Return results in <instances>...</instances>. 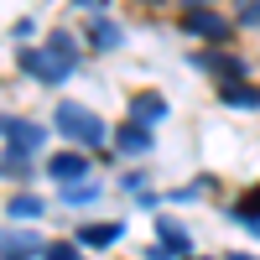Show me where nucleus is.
<instances>
[{
	"instance_id": "nucleus-10",
	"label": "nucleus",
	"mask_w": 260,
	"mask_h": 260,
	"mask_svg": "<svg viewBox=\"0 0 260 260\" xmlns=\"http://www.w3.org/2000/svg\"><path fill=\"white\" fill-rule=\"evenodd\" d=\"M120 234H125L120 224H83V229H78V245H89V250H110Z\"/></svg>"
},
{
	"instance_id": "nucleus-3",
	"label": "nucleus",
	"mask_w": 260,
	"mask_h": 260,
	"mask_svg": "<svg viewBox=\"0 0 260 260\" xmlns=\"http://www.w3.org/2000/svg\"><path fill=\"white\" fill-rule=\"evenodd\" d=\"M6 177H26V161H31V151H42V125L31 120H21V115H6Z\"/></svg>"
},
{
	"instance_id": "nucleus-6",
	"label": "nucleus",
	"mask_w": 260,
	"mask_h": 260,
	"mask_svg": "<svg viewBox=\"0 0 260 260\" xmlns=\"http://www.w3.org/2000/svg\"><path fill=\"white\" fill-rule=\"evenodd\" d=\"M115 151H120V156H146V151H151V130L136 125V120H125L115 130Z\"/></svg>"
},
{
	"instance_id": "nucleus-16",
	"label": "nucleus",
	"mask_w": 260,
	"mask_h": 260,
	"mask_svg": "<svg viewBox=\"0 0 260 260\" xmlns=\"http://www.w3.org/2000/svg\"><path fill=\"white\" fill-rule=\"evenodd\" d=\"M42 260H83V255H78V245H47Z\"/></svg>"
},
{
	"instance_id": "nucleus-2",
	"label": "nucleus",
	"mask_w": 260,
	"mask_h": 260,
	"mask_svg": "<svg viewBox=\"0 0 260 260\" xmlns=\"http://www.w3.org/2000/svg\"><path fill=\"white\" fill-rule=\"evenodd\" d=\"M52 125H57L68 141H78V146H104V141H110L104 120L89 110V104H78V99H62L57 110H52Z\"/></svg>"
},
{
	"instance_id": "nucleus-5",
	"label": "nucleus",
	"mask_w": 260,
	"mask_h": 260,
	"mask_svg": "<svg viewBox=\"0 0 260 260\" xmlns=\"http://www.w3.org/2000/svg\"><path fill=\"white\" fill-rule=\"evenodd\" d=\"M182 31H187V37H203V42H229V21H224L219 11L203 6V11H187V16H182Z\"/></svg>"
},
{
	"instance_id": "nucleus-15",
	"label": "nucleus",
	"mask_w": 260,
	"mask_h": 260,
	"mask_svg": "<svg viewBox=\"0 0 260 260\" xmlns=\"http://www.w3.org/2000/svg\"><path fill=\"white\" fill-rule=\"evenodd\" d=\"M62 203H73V208H83V203H94V187H62Z\"/></svg>"
},
{
	"instance_id": "nucleus-9",
	"label": "nucleus",
	"mask_w": 260,
	"mask_h": 260,
	"mask_svg": "<svg viewBox=\"0 0 260 260\" xmlns=\"http://www.w3.org/2000/svg\"><path fill=\"white\" fill-rule=\"evenodd\" d=\"M161 115H167V99L161 94H136V99H130V120H136V125L151 130V120H161Z\"/></svg>"
},
{
	"instance_id": "nucleus-14",
	"label": "nucleus",
	"mask_w": 260,
	"mask_h": 260,
	"mask_svg": "<svg viewBox=\"0 0 260 260\" xmlns=\"http://www.w3.org/2000/svg\"><path fill=\"white\" fill-rule=\"evenodd\" d=\"M234 21L240 26H260V0H234Z\"/></svg>"
},
{
	"instance_id": "nucleus-12",
	"label": "nucleus",
	"mask_w": 260,
	"mask_h": 260,
	"mask_svg": "<svg viewBox=\"0 0 260 260\" xmlns=\"http://www.w3.org/2000/svg\"><path fill=\"white\" fill-rule=\"evenodd\" d=\"M31 250H47L31 229H6V255H31Z\"/></svg>"
},
{
	"instance_id": "nucleus-11",
	"label": "nucleus",
	"mask_w": 260,
	"mask_h": 260,
	"mask_svg": "<svg viewBox=\"0 0 260 260\" xmlns=\"http://www.w3.org/2000/svg\"><path fill=\"white\" fill-rule=\"evenodd\" d=\"M6 213H11V224H21V219H37V213H42V198H37V192H16V198L6 203Z\"/></svg>"
},
{
	"instance_id": "nucleus-7",
	"label": "nucleus",
	"mask_w": 260,
	"mask_h": 260,
	"mask_svg": "<svg viewBox=\"0 0 260 260\" xmlns=\"http://www.w3.org/2000/svg\"><path fill=\"white\" fill-rule=\"evenodd\" d=\"M156 240H161V250H167L172 260H187V250H192V234H187L177 219H161V224H156Z\"/></svg>"
},
{
	"instance_id": "nucleus-4",
	"label": "nucleus",
	"mask_w": 260,
	"mask_h": 260,
	"mask_svg": "<svg viewBox=\"0 0 260 260\" xmlns=\"http://www.w3.org/2000/svg\"><path fill=\"white\" fill-rule=\"evenodd\" d=\"M47 177L57 187H78L83 177H89V156H83V151H57V156L47 161Z\"/></svg>"
},
{
	"instance_id": "nucleus-8",
	"label": "nucleus",
	"mask_w": 260,
	"mask_h": 260,
	"mask_svg": "<svg viewBox=\"0 0 260 260\" xmlns=\"http://www.w3.org/2000/svg\"><path fill=\"white\" fill-rule=\"evenodd\" d=\"M219 104H234V110H260V89L240 78H224L219 83Z\"/></svg>"
},
{
	"instance_id": "nucleus-17",
	"label": "nucleus",
	"mask_w": 260,
	"mask_h": 260,
	"mask_svg": "<svg viewBox=\"0 0 260 260\" xmlns=\"http://www.w3.org/2000/svg\"><path fill=\"white\" fill-rule=\"evenodd\" d=\"M78 6H94V0H78Z\"/></svg>"
},
{
	"instance_id": "nucleus-1",
	"label": "nucleus",
	"mask_w": 260,
	"mask_h": 260,
	"mask_svg": "<svg viewBox=\"0 0 260 260\" xmlns=\"http://www.w3.org/2000/svg\"><path fill=\"white\" fill-rule=\"evenodd\" d=\"M16 62H21V73H31L37 83H62V78L78 68V47H73L68 31H52L47 47H21Z\"/></svg>"
},
{
	"instance_id": "nucleus-13",
	"label": "nucleus",
	"mask_w": 260,
	"mask_h": 260,
	"mask_svg": "<svg viewBox=\"0 0 260 260\" xmlns=\"http://www.w3.org/2000/svg\"><path fill=\"white\" fill-rule=\"evenodd\" d=\"M89 42H94L99 52H115V47H120V26H115V21H104V16H99V21H94V31H89Z\"/></svg>"
}]
</instances>
